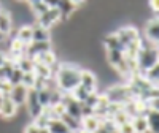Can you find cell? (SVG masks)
Here are the masks:
<instances>
[{"label":"cell","instance_id":"52a82bcc","mask_svg":"<svg viewBox=\"0 0 159 133\" xmlns=\"http://www.w3.org/2000/svg\"><path fill=\"white\" fill-rule=\"evenodd\" d=\"M97 75L89 70V68H81V75H80V86L84 87L88 92H97Z\"/></svg>","mask_w":159,"mask_h":133},{"label":"cell","instance_id":"8992f818","mask_svg":"<svg viewBox=\"0 0 159 133\" xmlns=\"http://www.w3.org/2000/svg\"><path fill=\"white\" fill-rule=\"evenodd\" d=\"M25 109H27V114L30 117V121L37 119L40 114L43 113V106L40 105V101L37 98V90L35 89H29L27 100H25Z\"/></svg>","mask_w":159,"mask_h":133},{"label":"cell","instance_id":"2e32d148","mask_svg":"<svg viewBox=\"0 0 159 133\" xmlns=\"http://www.w3.org/2000/svg\"><path fill=\"white\" fill-rule=\"evenodd\" d=\"M148 133H159V111H148L145 114Z\"/></svg>","mask_w":159,"mask_h":133},{"label":"cell","instance_id":"603a6c76","mask_svg":"<svg viewBox=\"0 0 159 133\" xmlns=\"http://www.w3.org/2000/svg\"><path fill=\"white\" fill-rule=\"evenodd\" d=\"M116 133H135V131H134V128H132V125H130V121H129L123 125L116 127Z\"/></svg>","mask_w":159,"mask_h":133},{"label":"cell","instance_id":"9a60e30c","mask_svg":"<svg viewBox=\"0 0 159 133\" xmlns=\"http://www.w3.org/2000/svg\"><path fill=\"white\" fill-rule=\"evenodd\" d=\"M15 40L22 43L24 46H29L32 43V25H19Z\"/></svg>","mask_w":159,"mask_h":133},{"label":"cell","instance_id":"e0dca14e","mask_svg":"<svg viewBox=\"0 0 159 133\" xmlns=\"http://www.w3.org/2000/svg\"><path fill=\"white\" fill-rule=\"evenodd\" d=\"M140 76H142L151 87H157V83H159V65L153 66V68H150V70H147V71H143Z\"/></svg>","mask_w":159,"mask_h":133},{"label":"cell","instance_id":"30bf717a","mask_svg":"<svg viewBox=\"0 0 159 133\" xmlns=\"http://www.w3.org/2000/svg\"><path fill=\"white\" fill-rule=\"evenodd\" d=\"M32 43H52V33L37 24H32Z\"/></svg>","mask_w":159,"mask_h":133},{"label":"cell","instance_id":"d4e9b609","mask_svg":"<svg viewBox=\"0 0 159 133\" xmlns=\"http://www.w3.org/2000/svg\"><path fill=\"white\" fill-rule=\"evenodd\" d=\"M7 59H8V57H7V52H5L3 49H0V66L7 62Z\"/></svg>","mask_w":159,"mask_h":133},{"label":"cell","instance_id":"ac0fdd59","mask_svg":"<svg viewBox=\"0 0 159 133\" xmlns=\"http://www.w3.org/2000/svg\"><path fill=\"white\" fill-rule=\"evenodd\" d=\"M130 125L134 128L135 133H148V125H147V119L145 116H135L130 119Z\"/></svg>","mask_w":159,"mask_h":133},{"label":"cell","instance_id":"ba28073f","mask_svg":"<svg viewBox=\"0 0 159 133\" xmlns=\"http://www.w3.org/2000/svg\"><path fill=\"white\" fill-rule=\"evenodd\" d=\"M145 40L151 45L157 46V40H159V21L157 16L150 18L147 22H145Z\"/></svg>","mask_w":159,"mask_h":133},{"label":"cell","instance_id":"44dd1931","mask_svg":"<svg viewBox=\"0 0 159 133\" xmlns=\"http://www.w3.org/2000/svg\"><path fill=\"white\" fill-rule=\"evenodd\" d=\"M21 81H22V71H19L16 66L13 68V71L8 75V78H7V83L13 87V86H18V84H21Z\"/></svg>","mask_w":159,"mask_h":133},{"label":"cell","instance_id":"8fae6325","mask_svg":"<svg viewBox=\"0 0 159 133\" xmlns=\"http://www.w3.org/2000/svg\"><path fill=\"white\" fill-rule=\"evenodd\" d=\"M18 109L19 108L8 97H2V101H0V117H3V119H13V117H16Z\"/></svg>","mask_w":159,"mask_h":133},{"label":"cell","instance_id":"d6986e66","mask_svg":"<svg viewBox=\"0 0 159 133\" xmlns=\"http://www.w3.org/2000/svg\"><path fill=\"white\" fill-rule=\"evenodd\" d=\"M34 65H35V62H34L32 59H29L27 56H24V57H21V59H18V60L15 62V66H16L19 71H22V73H30V71H34Z\"/></svg>","mask_w":159,"mask_h":133},{"label":"cell","instance_id":"7a4b0ae2","mask_svg":"<svg viewBox=\"0 0 159 133\" xmlns=\"http://www.w3.org/2000/svg\"><path fill=\"white\" fill-rule=\"evenodd\" d=\"M135 62H137V71H139V75H142L143 71H147V70L153 68V66H156L159 63L157 46L148 43L145 38L140 36L139 52L135 56Z\"/></svg>","mask_w":159,"mask_h":133},{"label":"cell","instance_id":"ffe728a7","mask_svg":"<svg viewBox=\"0 0 159 133\" xmlns=\"http://www.w3.org/2000/svg\"><path fill=\"white\" fill-rule=\"evenodd\" d=\"M46 128H48L49 133H72L61 119H52V121H49Z\"/></svg>","mask_w":159,"mask_h":133},{"label":"cell","instance_id":"7402d4cb","mask_svg":"<svg viewBox=\"0 0 159 133\" xmlns=\"http://www.w3.org/2000/svg\"><path fill=\"white\" fill-rule=\"evenodd\" d=\"M35 79H37V76H35L34 71H30V73H22V81H21V84H22L25 89H34Z\"/></svg>","mask_w":159,"mask_h":133},{"label":"cell","instance_id":"6da1fadb","mask_svg":"<svg viewBox=\"0 0 159 133\" xmlns=\"http://www.w3.org/2000/svg\"><path fill=\"white\" fill-rule=\"evenodd\" d=\"M80 75H81V68L72 62H59V66L54 73L57 89L62 94H72V92L80 86Z\"/></svg>","mask_w":159,"mask_h":133},{"label":"cell","instance_id":"5b68a950","mask_svg":"<svg viewBox=\"0 0 159 133\" xmlns=\"http://www.w3.org/2000/svg\"><path fill=\"white\" fill-rule=\"evenodd\" d=\"M59 22H61V15H59L57 8H48V11H45L42 16H38L35 19L37 25H40V27H43V29H48V30L56 27Z\"/></svg>","mask_w":159,"mask_h":133},{"label":"cell","instance_id":"3957f363","mask_svg":"<svg viewBox=\"0 0 159 133\" xmlns=\"http://www.w3.org/2000/svg\"><path fill=\"white\" fill-rule=\"evenodd\" d=\"M105 98H107L108 103H113V105H119L123 106L124 103H127L129 100H132V95H130V90L126 84H113L110 87H107V90L102 94Z\"/></svg>","mask_w":159,"mask_h":133},{"label":"cell","instance_id":"5bb4252c","mask_svg":"<svg viewBox=\"0 0 159 133\" xmlns=\"http://www.w3.org/2000/svg\"><path fill=\"white\" fill-rule=\"evenodd\" d=\"M100 130V119L96 116H88L81 119V131L83 133H97Z\"/></svg>","mask_w":159,"mask_h":133},{"label":"cell","instance_id":"7c38bea8","mask_svg":"<svg viewBox=\"0 0 159 133\" xmlns=\"http://www.w3.org/2000/svg\"><path fill=\"white\" fill-rule=\"evenodd\" d=\"M48 51H52V43H30L25 48V56L34 60L37 56L48 52Z\"/></svg>","mask_w":159,"mask_h":133},{"label":"cell","instance_id":"4fadbf2b","mask_svg":"<svg viewBox=\"0 0 159 133\" xmlns=\"http://www.w3.org/2000/svg\"><path fill=\"white\" fill-rule=\"evenodd\" d=\"M11 29H13V19L10 16L8 10L0 3V33L7 36L11 32Z\"/></svg>","mask_w":159,"mask_h":133},{"label":"cell","instance_id":"277c9868","mask_svg":"<svg viewBox=\"0 0 159 133\" xmlns=\"http://www.w3.org/2000/svg\"><path fill=\"white\" fill-rule=\"evenodd\" d=\"M116 35V38L119 40V43L123 45L124 49L130 48V46H134L139 43V40H140V33L137 30V27H134V25H121L116 32H113Z\"/></svg>","mask_w":159,"mask_h":133},{"label":"cell","instance_id":"cb8c5ba5","mask_svg":"<svg viewBox=\"0 0 159 133\" xmlns=\"http://www.w3.org/2000/svg\"><path fill=\"white\" fill-rule=\"evenodd\" d=\"M22 133H40V128H38L34 122H29V124H25V125H24Z\"/></svg>","mask_w":159,"mask_h":133},{"label":"cell","instance_id":"9c48e42d","mask_svg":"<svg viewBox=\"0 0 159 133\" xmlns=\"http://www.w3.org/2000/svg\"><path fill=\"white\" fill-rule=\"evenodd\" d=\"M27 94H29V89H25L22 84H18V86H13V87L10 89L8 98L19 108V106H24V105H25Z\"/></svg>","mask_w":159,"mask_h":133},{"label":"cell","instance_id":"484cf974","mask_svg":"<svg viewBox=\"0 0 159 133\" xmlns=\"http://www.w3.org/2000/svg\"><path fill=\"white\" fill-rule=\"evenodd\" d=\"M150 8H153V11L157 15V11H159V3H157V2H150Z\"/></svg>","mask_w":159,"mask_h":133},{"label":"cell","instance_id":"4316f807","mask_svg":"<svg viewBox=\"0 0 159 133\" xmlns=\"http://www.w3.org/2000/svg\"><path fill=\"white\" fill-rule=\"evenodd\" d=\"M40 133H49L48 128H40Z\"/></svg>","mask_w":159,"mask_h":133}]
</instances>
